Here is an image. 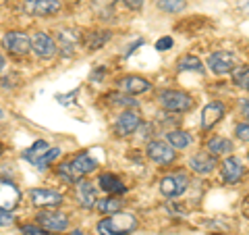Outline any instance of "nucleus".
<instances>
[{"label": "nucleus", "mask_w": 249, "mask_h": 235, "mask_svg": "<svg viewBox=\"0 0 249 235\" xmlns=\"http://www.w3.org/2000/svg\"><path fill=\"white\" fill-rule=\"evenodd\" d=\"M137 229V218L131 213H116L98 223L100 235H129Z\"/></svg>", "instance_id": "f257e3e1"}, {"label": "nucleus", "mask_w": 249, "mask_h": 235, "mask_svg": "<svg viewBox=\"0 0 249 235\" xmlns=\"http://www.w3.org/2000/svg\"><path fill=\"white\" fill-rule=\"evenodd\" d=\"M96 164H98V162L93 160L89 154L81 152V154H77L73 160H69V162H65V164H60V167H58V173H60V177H65L67 181L79 183L85 175L91 173V171L96 169Z\"/></svg>", "instance_id": "f03ea898"}, {"label": "nucleus", "mask_w": 249, "mask_h": 235, "mask_svg": "<svg viewBox=\"0 0 249 235\" xmlns=\"http://www.w3.org/2000/svg\"><path fill=\"white\" fill-rule=\"evenodd\" d=\"M158 102L168 113H187L193 106V98L181 90H164V92H160Z\"/></svg>", "instance_id": "7ed1b4c3"}, {"label": "nucleus", "mask_w": 249, "mask_h": 235, "mask_svg": "<svg viewBox=\"0 0 249 235\" xmlns=\"http://www.w3.org/2000/svg\"><path fill=\"white\" fill-rule=\"evenodd\" d=\"M36 218H37V225H40L44 231H48V233H60V231H65L69 227L67 215L58 213V210H42Z\"/></svg>", "instance_id": "20e7f679"}, {"label": "nucleus", "mask_w": 249, "mask_h": 235, "mask_svg": "<svg viewBox=\"0 0 249 235\" xmlns=\"http://www.w3.org/2000/svg\"><path fill=\"white\" fill-rule=\"evenodd\" d=\"M237 65V57L229 50H216L208 57V67L210 71L216 73V75H224V73H231Z\"/></svg>", "instance_id": "39448f33"}, {"label": "nucleus", "mask_w": 249, "mask_h": 235, "mask_svg": "<svg viewBox=\"0 0 249 235\" xmlns=\"http://www.w3.org/2000/svg\"><path fill=\"white\" fill-rule=\"evenodd\" d=\"M21 9L23 13L34 15V17H48L60 11V2L58 0H23Z\"/></svg>", "instance_id": "423d86ee"}, {"label": "nucleus", "mask_w": 249, "mask_h": 235, "mask_svg": "<svg viewBox=\"0 0 249 235\" xmlns=\"http://www.w3.org/2000/svg\"><path fill=\"white\" fill-rule=\"evenodd\" d=\"M21 200V192L9 179H0V210L2 213H11L19 206Z\"/></svg>", "instance_id": "0eeeda50"}, {"label": "nucleus", "mask_w": 249, "mask_h": 235, "mask_svg": "<svg viewBox=\"0 0 249 235\" xmlns=\"http://www.w3.org/2000/svg\"><path fill=\"white\" fill-rule=\"evenodd\" d=\"M145 152L150 156V160H154L156 164H170L177 156L175 148L166 142H160V139H152V142L147 144Z\"/></svg>", "instance_id": "6e6552de"}, {"label": "nucleus", "mask_w": 249, "mask_h": 235, "mask_svg": "<svg viewBox=\"0 0 249 235\" xmlns=\"http://www.w3.org/2000/svg\"><path fill=\"white\" fill-rule=\"evenodd\" d=\"M187 185H189V179L185 175L177 173V175H168L160 181V192L166 198H178L181 194L187 192Z\"/></svg>", "instance_id": "1a4fd4ad"}, {"label": "nucleus", "mask_w": 249, "mask_h": 235, "mask_svg": "<svg viewBox=\"0 0 249 235\" xmlns=\"http://www.w3.org/2000/svg\"><path fill=\"white\" fill-rule=\"evenodd\" d=\"M29 42H31V50H34L37 57L50 59L56 54V44H54V40L46 31H36V34L29 38Z\"/></svg>", "instance_id": "9d476101"}, {"label": "nucleus", "mask_w": 249, "mask_h": 235, "mask_svg": "<svg viewBox=\"0 0 249 235\" xmlns=\"http://www.w3.org/2000/svg\"><path fill=\"white\" fill-rule=\"evenodd\" d=\"M2 46L9 52L21 57V54H25L31 48V42H29V36L23 34V31H9V34H4V38H2Z\"/></svg>", "instance_id": "9b49d317"}, {"label": "nucleus", "mask_w": 249, "mask_h": 235, "mask_svg": "<svg viewBox=\"0 0 249 235\" xmlns=\"http://www.w3.org/2000/svg\"><path fill=\"white\" fill-rule=\"evenodd\" d=\"M139 123H142V117H139L137 111H124L114 123V133L121 137L131 136L133 131L139 129Z\"/></svg>", "instance_id": "f8f14e48"}, {"label": "nucleus", "mask_w": 249, "mask_h": 235, "mask_svg": "<svg viewBox=\"0 0 249 235\" xmlns=\"http://www.w3.org/2000/svg\"><path fill=\"white\" fill-rule=\"evenodd\" d=\"M224 113H227V106H224L222 102H208L204 106V113H201V129L208 131V129H212L214 125L218 123L224 117Z\"/></svg>", "instance_id": "ddd939ff"}, {"label": "nucleus", "mask_w": 249, "mask_h": 235, "mask_svg": "<svg viewBox=\"0 0 249 235\" xmlns=\"http://www.w3.org/2000/svg\"><path fill=\"white\" fill-rule=\"evenodd\" d=\"M29 198L36 206L40 208H54L62 204V196L54 190H31L29 192Z\"/></svg>", "instance_id": "4468645a"}, {"label": "nucleus", "mask_w": 249, "mask_h": 235, "mask_svg": "<svg viewBox=\"0 0 249 235\" xmlns=\"http://www.w3.org/2000/svg\"><path fill=\"white\" fill-rule=\"evenodd\" d=\"M189 167L196 171L197 175H210L216 169V156L208 152H197L196 156H191Z\"/></svg>", "instance_id": "2eb2a0df"}, {"label": "nucleus", "mask_w": 249, "mask_h": 235, "mask_svg": "<svg viewBox=\"0 0 249 235\" xmlns=\"http://www.w3.org/2000/svg\"><path fill=\"white\" fill-rule=\"evenodd\" d=\"M243 175H245L243 162L239 158H235V156H231V158H227L222 162V179L227 183H237L243 179Z\"/></svg>", "instance_id": "dca6fc26"}, {"label": "nucleus", "mask_w": 249, "mask_h": 235, "mask_svg": "<svg viewBox=\"0 0 249 235\" xmlns=\"http://www.w3.org/2000/svg\"><path fill=\"white\" fill-rule=\"evenodd\" d=\"M77 42H79V34L75 29H69V27L58 29V50L65 57H73Z\"/></svg>", "instance_id": "f3484780"}, {"label": "nucleus", "mask_w": 249, "mask_h": 235, "mask_svg": "<svg viewBox=\"0 0 249 235\" xmlns=\"http://www.w3.org/2000/svg\"><path fill=\"white\" fill-rule=\"evenodd\" d=\"M121 88L124 94H129V96H135V94H143L152 88V83L143 79V77H139V75H127L124 79L121 81Z\"/></svg>", "instance_id": "a211bd4d"}, {"label": "nucleus", "mask_w": 249, "mask_h": 235, "mask_svg": "<svg viewBox=\"0 0 249 235\" xmlns=\"http://www.w3.org/2000/svg\"><path fill=\"white\" fill-rule=\"evenodd\" d=\"M77 200H79V204L83 208H93L98 204L96 200V187H93L89 181H81L77 183Z\"/></svg>", "instance_id": "6ab92c4d"}, {"label": "nucleus", "mask_w": 249, "mask_h": 235, "mask_svg": "<svg viewBox=\"0 0 249 235\" xmlns=\"http://www.w3.org/2000/svg\"><path fill=\"white\" fill-rule=\"evenodd\" d=\"M98 183H100V187H102L104 192H108V194H123V192H127V185H124L119 177H114V175H110V173L100 175Z\"/></svg>", "instance_id": "aec40b11"}, {"label": "nucleus", "mask_w": 249, "mask_h": 235, "mask_svg": "<svg viewBox=\"0 0 249 235\" xmlns=\"http://www.w3.org/2000/svg\"><path fill=\"white\" fill-rule=\"evenodd\" d=\"M110 38H112V34L110 31H106V29L91 31V34L85 38V46H88L89 50H98V48H102L106 42H110Z\"/></svg>", "instance_id": "412c9836"}, {"label": "nucleus", "mask_w": 249, "mask_h": 235, "mask_svg": "<svg viewBox=\"0 0 249 235\" xmlns=\"http://www.w3.org/2000/svg\"><path fill=\"white\" fill-rule=\"evenodd\" d=\"M166 139H168V144L177 148V150H183V148H187L191 144V136L187 131H178V129H173V131H168L166 133Z\"/></svg>", "instance_id": "4be33fe9"}, {"label": "nucleus", "mask_w": 249, "mask_h": 235, "mask_svg": "<svg viewBox=\"0 0 249 235\" xmlns=\"http://www.w3.org/2000/svg\"><path fill=\"white\" fill-rule=\"evenodd\" d=\"M177 69L178 71H196V73H204V62H201L197 57H191V54H187L183 57L181 60L177 62Z\"/></svg>", "instance_id": "5701e85b"}, {"label": "nucleus", "mask_w": 249, "mask_h": 235, "mask_svg": "<svg viewBox=\"0 0 249 235\" xmlns=\"http://www.w3.org/2000/svg\"><path fill=\"white\" fill-rule=\"evenodd\" d=\"M208 150L210 154H229L232 152V142L227 137H212L208 142Z\"/></svg>", "instance_id": "b1692460"}, {"label": "nucleus", "mask_w": 249, "mask_h": 235, "mask_svg": "<svg viewBox=\"0 0 249 235\" xmlns=\"http://www.w3.org/2000/svg\"><path fill=\"white\" fill-rule=\"evenodd\" d=\"M187 6V0H156V9L164 11V13H181Z\"/></svg>", "instance_id": "393cba45"}, {"label": "nucleus", "mask_w": 249, "mask_h": 235, "mask_svg": "<svg viewBox=\"0 0 249 235\" xmlns=\"http://www.w3.org/2000/svg\"><path fill=\"white\" fill-rule=\"evenodd\" d=\"M121 206H123V202L119 200V198H104V200H100L98 204H96V208L100 210L102 215H116L121 210Z\"/></svg>", "instance_id": "a878e982"}, {"label": "nucleus", "mask_w": 249, "mask_h": 235, "mask_svg": "<svg viewBox=\"0 0 249 235\" xmlns=\"http://www.w3.org/2000/svg\"><path fill=\"white\" fill-rule=\"evenodd\" d=\"M46 150H48V144H46L44 139H37V142H34V146L27 148V150L23 152V158L29 160V162H36Z\"/></svg>", "instance_id": "bb28decb"}, {"label": "nucleus", "mask_w": 249, "mask_h": 235, "mask_svg": "<svg viewBox=\"0 0 249 235\" xmlns=\"http://www.w3.org/2000/svg\"><path fill=\"white\" fill-rule=\"evenodd\" d=\"M58 156H60V148H48V150H46L34 164H36V167L40 169V171H44V169H48L50 164L58 158Z\"/></svg>", "instance_id": "cd10ccee"}, {"label": "nucleus", "mask_w": 249, "mask_h": 235, "mask_svg": "<svg viewBox=\"0 0 249 235\" xmlns=\"http://www.w3.org/2000/svg\"><path fill=\"white\" fill-rule=\"evenodd\" d=\"M232 81H235L237 88L241 90H247L249 92V65L245 67H239L235 73H232Z\"/></svg>", "instance_id": "c85d7f7f"}, {"label": "nucleus", "mask_w": 249, "mask_h": 235, "mask_svg": "<svg viewBox=\"0 0 249 235\" xmlns=\"http://www.w3.org/2000/svg\"><path fill=\"white\" fill-rule=\"evenodd\" d=\"M108 100H112V104H121V106H137V100L124 94H110Z\"/></svg>", "instance_id": "c756f323"}, {"label": "nucleus", "mask_w": 249, "mask_h": 235, "mask_svg": "<svg viewBox=\"0 0 249 235\" xmlns=\"http://www.w3.org/2000/svg\"><path fill=\"white\" fill-rule=\"evenodd\" d=\"M235 133H237V137L241 139V142H249V121L239 123L235 127Z\"/></svg>", "instance_id": "7c9ffc66"}, {"label": "nucleus", "mask_w": 249, "mask_h": 235, "mask_svg": "<svg viewBox=\"0 0 249 235\" xmlns=\"http://www.w3.org/2000/svg\"><path fill=\"white\" fill-rule=\"evenodd\" d=\"M21 233L23 235H48V231H44L40 225H23Z\"/></svg>", "instance_id": "2f4dec72"}, {"label": "nucleus", "mask_w": 249, "mask_h": 235, "mask_svg": "<svg viewBox=\"0 0 249 235\" xmlns=\"http://www.w3.org/2000/svg\"><path fill=\"white\" fill-rule=\"evenodd\" d=\"M173 38H170V36H164V38H160V40L158 42H156V50H158V52H164V50H170V48H173Z\"/></svg>", "instance_id": "473e14b6"}, {"label": "nucleus", "mask_w": 249, "mask_h": 235, "mask_svg": "<svg viewBox=\"0 0 249 235\" xmlns=\"http://www.w3.org/2000/svg\"><path fill=\"white\" fill-rule=\"evenodd\" d=\"M124 2V6L127 9H131V11H139L143 6V0H123Z\"/></svg>", "instance_id": "72a5a7b5"}, {"label": "nucleus", "mask_w": 249, "mask_h": 235, "mask_svg": "<svg viewBox=\"0 0 249 235\" xmlns=\"http://www.w3.org/2000/svg\"><path fill=\"white\" fill-rule=\"evenodd\" d=\"M239 111H241V115H243L245 119H249V98L241 100V104H239Z\"/></svg>", "instance_id": "f704fd0d"}, {"label": "nucleus", "mask_w": 249, "mask_h": 235, "mask_svg": "<svg viewBox=\"0 0 249 235\" xmlns=\"http://www.w3.org/2000/svg\"><path fill=\"white\" fill-rule=\"evenodd\" d=\"M239 11L249 17V0H239Z\"/></svg>", "instance_id": "c9c22d12"}, {"label": "nucleus", "mask_w": 249, "mask_h": 235, "mask_svg": "<svg viewBox=\"0 0 249 235\" xmlns=\"http://www.w3.org/2000/svg\"><path fill=\"white\" fill-rule=\"evenodd\" d=\"M13 223V216L11 215H0V227H9Z\"/></svg>", "instance_id": "e433bc0d"}, {"label": "nucleus", "mask_w": 249, "mask_h": 235, "mask_svg": "<svg viewBox=\"0 0 249 235\" xmlns=\"http://www.w3.org/2000/svg\"><path fill=\"white\" fill-rule=\"evenodd\" d=\"M114 2H116V0H96L98 6H112Z\"/></svg>", "instance_id": "4c0bfd02"}, {"label": "nucleus", "mask_w": 249, "mask_h": 235, "mask_svg": "<svg viewBox=\"0 0 249 235\" xmlns=\"http://www.w3.org/2000/svg\"><path fill=\"white\" fill-rule=\"evenodd\" d=\"M71 235H85V233H83V231H81V229H77V231H73V233H71Z\"/></svg>", "instance_id": "58836bf2"}, {"label": "nucleus", "mask_w": 249, "mask_h": 235, "mask_svg": "<svg viewBox=\"0 0 249 235\" xmlns=\"http://www.w3.org/2000/svg\"><path fill=\"white\" fill-rule=\"evenodd\" d=\"M2 67H4V57L0 54V69H2Z\"/></svg>", "instance_id": "ea45409f"}, {"label": "nucleus", "mask_w": 249, "mask_h": 235, "mask_svg": "<svg viewBox=\"0 0 249 235\" xmlns=\"http://www.w3.org/2000/svg\"><path fill=\"white\" fill-rule=\"evenodd\" d=\"M6 2H9V0H0V4H6Z\"/></svg>", "instance_id": "a19ab883"}, {"label": "nucleus", "mask_w": 249, "mask_h": 235, "mask_svg": "<svg viewBox=\"0 0 249 235\" xmlns=\"http://www.w3.org/2000/svg\"><path fill=\"white\" fill-rule=\"evenodd\" d=\"M0 119H2V111H0Z\"/></svg>", "instance_id": "79ce46f5"}, {"label": "nucleus", "mask_w": 249, "mask_h": 235, "mask_svg": "<svg viewBox=\"0 0 249 235\" xmlns=\"http://www.w3.org/2000/svg\"><path fill=\"white\" fill-rule=\"evenodd\" d=\"M0 156H2V148H0Z\"/></svg>", "instance_id": "37998d69"}, {"label": "nucleus", "mask_w": 249, "mask_h": 235, "mask_svg": "<svg viewBox=\"0 0 249 235\" xmlns=\"http://www.w3.org/2000/svg\"><path fill=\"white\" fill-rule=\"evenodd\" d=\"M247 158H249V156H247Z\"/></svg>", "instance_id": "c03bdc74"}]
</instances>
